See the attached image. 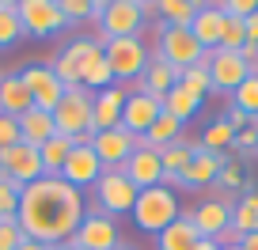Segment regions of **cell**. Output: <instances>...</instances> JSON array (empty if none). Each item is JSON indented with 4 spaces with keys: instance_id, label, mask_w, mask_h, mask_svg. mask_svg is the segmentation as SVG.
Returning a JSON list of instances; mask_svg holds the SVG:
<instances>
[{
    "instance_id": "6da1fadb",
    "label": "cell",
    "mask_w": 258,
    "mask_h": 250,
    "mask_svg": "<svg viewBox=\"0 0 258 250\" xmlns=\"http://www.w3.org/2000/svg\"><path fill=\"white\" fill-rule=\"evenodd\" d=\"M84 194L73 190L57 175H46L38 182H31L19 197V227H23V239H34L42 246H57V242H69L76 235L84 220Z\"/></svg>"
},
{
    "instance_id": "7a4b0ae2",
    "label": "cell",
    "mask_w": 258,
    "mask_h": 250,
    "mask_svg": "<svg viewBox=\"0 0 258 250\" xmlns=\"http://www.w3.org/2000/svg\"><path fill=\"white\" fill-rule=\"evenodd\" d=\"M99 42H103V57L114 72V84L133 88L152 61V49L145 46V38H99Z\"/></svg>"
},
{
    "instance_id": "3957f363",
    "label": "cell",
    "mask_w": 258,
    "mask_h": 250,
    "mask_svg": "<svg viewBox=\"0 0 258 250\" xmlns=\"http://www.w3.org/2000/svg\"><path fill=\"white\" fill-rule=\"evenodd\" d=\"M129 216H133V224H137L141 231L160 235L163 227H171L178 216H182V209H178L175 190H167V186H152V190H141V194H137V205H133Z\"/></svg>"
},
{
    "instance_id": "277c9868",
    "label": "cell",
    "mask_w": 258,
    "mask_h": 250,
    "mask_svg": "<svg viewBox=\"0 0 258 250\" xmlns=\"http://www.w3.org/2000/svg\"><path fill=\"white\" fill-rule=\"evenodd\" d=\"M137 194H141V190L129 182L121 171H103L99 182L91 186V209L103 212V216H110V220H121V216L133 212Z\"/></svg>"
},
{
    "instance_id": "5b68a950",
    "label": "cell",
    "mask_w": 258,
    "mask_h": 250,
    "mask_svg": "<svg viewBox=\"0 0 258 250\" xmlns=\"http://www.w3.org/2000/svg\"><path fill=\"white\" fill-rule=\"evenodd\" d=\"M152 16L141 0H106L99 12V38H141V27Z\"/></svg>"
},
{
    "instance_id": "8992f818",
    "label": "cell",
    "mask_w": 258,
    "mask_h": 250,
    "mask_svg": "<svg viewBox=\"0 0 258 250\" xmlns=\"http://www.w3.org/2000/svg\"><path fill=\"white\" fill-rule=\"evenodd\" d=\"M53 125L61 137L69 140H91V91L84 88H69L64 99L53 106Z\"/></svg>"
},
{
    "instance_id": "52a82bcc",
    "label": "cell",
    "mask_w": 258,
    "mask_h": 250,
    "mask_svg": "<svg viewBox=\"0 0 258 250\" xmlns=\"http://www.w3.org/2000/svg\"><path fill=\"white\" fill-rule=\"evenodd\" d=\"M152 57H160V61H167V65H175L178 72H182V68L202 65L205 49L194 42L190 27H163L160 23V31H156V53Z\"/></svg>"
},
{
    "instance_id": "ba28073f",
    "label": "cell",
    "mask_w": 258,
    "mask_h": 250,
    "mask_svg": "<svg viewBox=\"0 0 258 250\" xmlns=\"http://www.w3.org/2000/svg\"><path fill=\"white\" fill-rule=\"evenodd\" d=\"M16 8H19L23 34H31V38H53L69 27L57 0H16Z\"/></svg>"
},
{
    "instance_id": "9c48e42d",
    "label": "cell",
    "mask_w": 258,
    "mask_h": 250,
    "mask_svg": "<svg viewBox=\"0 0 258 250\" xmlns=\"http://www.w3.org/2000/svg\"><path fill=\"white\" fill-rule=\"evenodd\" d=\"M0 175L8 178L12 186H19V190H27L31 182H38V178H46V171H42V159H38V148L34 144H12V148H0Z\"/></svg>"
},
{
    "instance_id": "30bf717a",
    "label": "cell",
    "mask_w": 258,
    "mask_h": 250,
    "mask_svg": "<svg viewBox=\"0 0 258 250\" xmlns=\"http://www.w3.org/2000/svg\"><path fill=\"white\" fill-rule=\"evenodd\" d=\"M19 72V80L27 84V91H31V99H34V106L38 110H49L53 114V106L64 99V84L57 80V72L46 65V61H31V65H23V68H16Z\"/></svg>"
},
{
    "instance_id": "8fae6325",
    "label": "cell",
    "mask_w": 258,
    "mask_h": 250,
    "mask_svg": "<svg viewBox=\"0 0 258 250\" xmlns=\"http://www.w3.org/2000/svg\"><path fill=\"white\" fill-rule=\"evenodd\" d=\"M205 68H209V84L217 95H235V88L250 76V65L239 53H228V49H209Z\"/></svg>"
},
{
    "instance_id": "7c38bea8",
    "label": "cell",
    "mask_w": 258,
    "mask_h": 250,
    "mask_svg": "<svg viewBox=\"0 0 258 250\" xmlns=\"http://www.w3.org/2000/svg\"><path fill=\"white\" fill-rule=\"evenodd\" d=\"M141 137H133L129 129H106V133H91V152L99 155V163H103V171H121L125 167V159L133 152H137Z\"/></svg>"
},
{
    "instance_id": "4fadbf2b",
    "label": "cell",
    "mask_w": 258,
    "mask_h": 250,
    "mask_svg": "<svg viewBox=\"0 0 258 250\" xmlns=\"http://www.w3.org/2000/svg\"><path fill=\"white\" fill-rule=\"evenodd\" d=\"M99 175H103V163H99V155L91 152V140H76L57 178H64L73 190L84 194V190H91V186L99 182Z\"/></svg>"
},
{
    "instance_id": "5bb4252c",
    "label": "cell",
    "mask_w": 258,
    "mask_h": 250,
    "mask_svg": "<svg viewBox=\"0 0 258 250\" xmlns=\"http://www.w3.org/2000/svg\"><path fill=\"white\" fill-rule=\"evenodd\" d=\"M73 242H76V246H84V250H118L121 246L118 220H110V216H103V212L88 209V212H84V220H80V227H76V235H73Z\"/></svg>"
},
{
    "instance_id": "9a60e30c",
    "label": "cell",
    "mask_w": 258,
    "mask_h": 250,
    "mask_svg": "<svg viewBox=\"0 0 258 250\" xmlns=\"http://www.w3.org/2000/svg\"><path fill=\"white\" fill-rule=\"evenodd\" d=\"M190 216L202 239H220L232 227V197H205V201H198V209H190Z\"/></svg>"
},
{
    "instance_id": "2e32d148",
    "label": "cell",
    "mask_w": 258,
    "mask_h": 250,
    "mask_svg": "<svg viewBox=\"0 0 258 250\" xmlns=\"http://www.w3.org/2000/svg\"><path fill=\"white\" fill-rule=\"evenodd\" d=\"M163 114V99L145 95V91H129L125 110H121V129H129L133 137H145Z\"/></svg>"
},
{
    "instance_id": "e0dca14e",
    "label": "cell",
    "mask_w": 258,
    "mask_h": 250,
    "mask_svg": "<svg viewBox=\"0 0 258 250\" xmlns=\"http://www.w3.org/2000/svg\"><path fill=\"white\" fill-rule=\"evenodd\" d=\"M125 99H129V88H121V84L91 95V129L95 133L118 129L121 125V110H125Z\"/></svg>"
},
{
    "instance_id": "ac0fdd59",
    "label": "cell",
    "mask_w": 258,
    "mask_h": 250,
    "mask_svg": "<svg viewBox=\"0 0 258 250\" xmlns=\"http://www.w3.org/2000/svg\"><path fill=\"white\" fill-rule=\"evenodd\" d=\"M121 175L129 182L137 186V190H152V186H163V163H160V152L148 144H137V152L125 159Z\"/></svg>"
},
{
    "instance_id": "d6986e66",
    "label": "cell",
    "mask_w": 258,
    "mask_h": 250,
    "mask_svg": "<svg viewBox=\"0 0 258 250\" xmlns=\"http://www.w3.org/2000/svg\"><path fill=\"white\" fill-rule=\"evenodd\" d=\"M95 46H99V38H73L53 61H49V68L57 72V80H61L64 88H80V65Z\"/></svg>"
},
{
    "instance_id": "ffe728a7",
    "label": "cell",
    "mask_w": 258,
    "mask_h": 250,
    "mask_svg": "<svg viewBox=\"0 0 258 250\" xmlns=\"http://www.w3.org/2000/svg\"><path fill=\"white\" fill-rule=\"evenodd\" d=\"M224 159H228V155L194 148L190 167L182 171V190H205V186H217V175H220V167H224Z\"/></svg>"
},
{
    "instance_id": "44dd1931",
    "label": "cell",
    "mask_w": 258,
    "mask_h": 250,
    "mask_svg": "<svg viewBox=\"0 0 258 250\" xmlns=\"http://www.w3.org/2000/svg\"><path fill=\"white\" fill-rule=\"evenodd\" d=\"M220 31H224V12H220L217 4H202L198 16H194V23H190L194 42H198L205 53H209V49H220Z\"/></svg>"
},
{
    "instance_id": "7402d4cb",
    "label": "cell",
    "mask_w": 258,
    "mask_h": 250,
    "mask_svg": "<svg viewBox=\"0 0 258 250\" xmlns=\"http://www.w3.org/2000/svg\"><path fill=\"white\" fill-rule=\"evenodd\" d=\"M178 68L175 65H167V61H160V57H152L148 61V68H145V76H141L137 84L129 91H145V95H156V99H163L171 88H178Z\"/></svg>"
},
{
    "instance_id": "603a6c76",
    "label": "cell",
    "mask_w": 258,
    "mask_h": 250,
    "mask_svg": "<svg viewBox=\"0 0 258 250\" xmlns=\"http://www.w3.org/2000/svg\"><path fill=\"white\" fill-rule=\"evenodd\" d=\"M31 106H34V99L27 91V84L19 80V72H0V114L23 118Z\"/></svg>"
},
{
    "instance_id": "cb8c5ba5",
    "label": "cell",
    "mask_w": 258,
    "mask_h": 250,
    "mask_svg": "<svg viewBox=\"0 0 258 250\" xmlns=\"http://www.w3.org/2000/svg\"><path fill=\"white\" fill-rule=\"evenodd\" d=\"M80 88L91 91V95L114 88V72H110V65H106V57H103V42L84 57V65H80Z\"/></svg>"
},
{
    "instance_id": "d4e9b609",
    "label": "cell",
    "mask_w": 258,
    "mask_h": 250,
    "mask_svg": "<svg viewBox=\"0 0 258 250\" xmlns=\"http://www.w3.org/2000/svg\"><path fill=\"white\" fill-rule=\"evenodd\" d=\"M198 239H202V235H198V227H194V216L182 212L171 227H163V231L156 235V250H194Z\"/></svg>"
},
{
    "instance_id": "484cf974",
    "label": "cell",
    "mask_w": 258,
    "mask_h": 250,
    "mask_svg": "<svg viewBox=\"0 0 258 250\" xmlns=\"http://www.w3.org/2000/svg\"><path fill=\"white\" fill-rule=\"evenodd\" d=\"M57 133V125H53V114L49 110H38V106H31V110L19 118V137H23V144H34V148H42L49 137Z\"/></svg>"
},
{
    "instance_id": "4316f807",
    "label": "cell",
    "mask_w": 258,
    "mask_h": 250,
    "mask_svg": "<svg viewBox=\"0 0 258 250\" xmlns=\"http://www.w3.org/2000/svg\"><path fill=\"white\" fill-rule=\"evenodd\" d=\"M232 231L239 235V239L258 231V190H254V182H247L243 197L232 201Z\"/></svg>"
},
{
    "instance_id": "83f0119b",
    "label": "cell",
    "mask_w": 258,
    "mask_h": 250,
    "mask_svg": "<svg viewBox=\"0 0 258 250\" xmlns=\"http://www.w3.org/2000/svg\"><path fill=\"white\" fill-rule=\"evenodd\" d=\"M198 8H202L198 0H160V4H148V12H156L163 27H190Z\"/></svg>"
},
{
    "instance_id": "f1b7e54d",
    "label": "cell",
    "mask_w": 258,
    "mask_h": 250,
    "mask_svg": "<svg viewBox=\"0 0 258 250\" xmlns=\"http://www.w3.org/2000/svg\"><path fill=\"white\" fill-rule=\"evenodd\" d=\"M182 121H175L171 114H160V121H156L152 129L141 137V144H148V148H156V152H163V148H171V144H178L182 140Z\"/></svg>"
},
{
    "instance_id": "f546056e",
    "label": "cell",
    "mask_w": 258,
    "mask_h": 250,
    "mask_svg": "<svg viewBox=\"0 0 258 250\" xmlns=\"http://www.w3.org/2000/svg\"><path fill=\"white\" fill-rule=\"evenodd\" d=\"M198 110H202V99L198 95H190V91L178 84V88H171L167 95H163V114H171L175 121H190V118H198Z\"/></svg>"
},
{
    "instance_id": "4dcf8cb0",
    "label": "cell",
    "mask_w": 258,
    "mask_h": 250,
    "mask_svg": "<svg viewBox=\"0 0 258 250\" xmlns=\"http://www.w3.org/2000/svg\"><path fill=\"white\" fill-rule=\"evenodd\" d=\"M235 144V129L228 125V118H217L205 125V133L198 137V148H205V152H217V155H228Z\"/></svg>"
},
{
    "instance_id": "1f68e13d",
    "label": "cell",
    "mask_w": 258,
    "mask_h": 250,
    "mask_svg": "<svg viewBox=\"0 0 258 250\" xmlns=\"http://www.w3.org/2000/svg\"><path fill=\"white\" fill-rule=\"evenodd\" d=\"M194 148H198V140H178V144H171V148H163L160 152V163H163V178H182V171L190 167V159H194Z\"/></svg>"
},
{
    "instance_id": "d6a6232c",
    "label": "cell",
    "mask_w": 258,
    "mask_h": 250,
    "mask_svg": "<svg viewBox=\"0 0 258 250\" xmlns=\"http://www.w3.org/2000/svg\"><path fill=\"white\" fill-rule=\"evenodd\" d=\"M73 144H76V140H69V137H61V133H53V137H49L46 144L38 148L42 171H46V175H61V167H64V159H69V152H73Z\"/></svg>"
},
{
    "instance_id": "836d02e7",
    "label": "cell",
    "mask_w": 258,
    "mask_h": 250,
    "mask_svg": "<svg viewBox=\"0 0 258 250\" xmlns=\"http://www.w3.org/2000/svg\"><path fill=\"white\" fill-rule=\"evenodd\" d=\"M16 42H23L19 8H16V0H4V4H0V49H12Z\"/></svg>"
},
{
    "instance_id": "e575fe53",
    "label": "cell",
    "mask_w": 258,
    "mask_h": 250,
    "mask_svg": "<svg viewBox=\"0 0 258 250\" xmlns=\"http://www.w3.org/2000/svg\"><path fill=\"white\" fill-rule=\"evenodd\" d=\"M247 182H250V178H247V171H243V163L228 155L224 167H220V175H217L220 194H235V190H247Z\"/></svg>"
},
{
    "instance_id": "d590c367",
    "label": "cell",
    "mask_w": 258,
    "mask_h": 250,
    "mask_svg": "<svg viewBox=\"0 0 258 250\" xmlns=\"http://www.w3.org/2000/svg\"><path fill=\"white\" fill-rule=\"evenodd\" d=\"M178 84H182L190 95H198L202 103H205V95H213V84H209V68H205V61H202V65H194V68H182Z\"/></svg>"
},
{
    "instance_id": "8d00e7d4",
    "label": "cell",
    "mask_w": 258,
    "mask_h": 250,
    "mask_svg": "<svg viewBox=\"0 0 258 250\" xmlns=\"http://www.w3.org/2000/svg\"><path fill=\"white\" fill-rule=\"evenodd\" d=\"M19 197H23V190L4 178L0 182V220H19Z\"/></svg>"
},
{
    "instance_id": "74e56055",
    "label": "cell",
    "mask_w": 258,
    "mask_h": 250,
    "mask_svg": "<svg viewBox=\"0 0 258 250\" xmlns=\"http://www.w3.org/2000/svg\"><path fill=\"white\" fill-rule=\"evenodd\" d=\"M19 242H23L19 220H0V250H19Z\"/></svg>"
},
{
    "instance_id": "f35d334b",
    "label": "cell",
    "mask_w": 258,
    "mask_h": 250,
    "mask_svg": "<svg viewBox=\"0 0 258 250\" xmlns=\"http://www.w3.org/2000/svg\"><path fill=\"white\" fill-rule=\"evenodd\" d=\"M220 12H224L228 19H250L258 12V0H224V4H217Z\"/></svg>"
},
{
    "instance_id": "ab89813d",
    "label": "cell",
    "mask_w": 258,
    "mask_h": 250,
    "mask_svg": "<svg viewBox=\"0 0 258 250\" xmlns=\"http://www.w3.org/2000/svg\"><path fill=\"white\" fill-rule=\"evenodd\" d=\"M69 23H80V19H91V0H57Z\"/></svg>"
},
{
    "instance_id": "60d3db41",
    "label": "cell",
    "mask_w": 258,
    "mask_h": 250,
    "mask_svg": "<svg viewBox=\"0 0 258 250\" xmlns=\"http://www.w3.org/2000/svg\"><path fill=\"white\" fill-rule=\"evenodd\" d=\"M19 118H8V114H0V148H12L19 144Z\"/></svg>"
},
{
    "instance_id": "b9f144b4",
    "label": "cell",
    "mask_w": 258,
    "mask_h": 250,
    "mask_svg": "<svg viewBox=\"0 0 258 250\" xmlns=\"http://www.w3.org/2000/svg\"><path fill=\"white\" fill-rule=\"evenodd\" d=\"M224 118H228V125H232L235 133L250 129V118H247V114H243V110H235V106H228V114H224Z\"/></svg>"
},
{
    "instance_id": "7bdbcfd3",
    "label": "cell",
    "mask_w": 258,
    "mask_h": 250,
    "mask_svg": "<svg viewBox=\"0 0 258 250\" xmlns=\"http://www.w3.org/2000/svg\"><path fill=\"white\" fill-rule=\"evenodd\" d=\"M243 31H247V42L250 46H258V12L250 19H243Z\"/></svg>"
},
{
    "instance_id": "ee69618b",
    "label": "cell",
    "mask_w": 258,
    "mask_h": 250,
    "mask_svg": "<svg viewBox=\"0 0 258 250\" xmlns=\"http://www.w3.org/2000/svg\"><path fill=\"white\" fill-rule=\"evenodd\" d=\"M239 250H258V231H254V235H243V239H239Z\"/></svg>"
},
{
    "instance_id": "f6af8a7d",
    "label": "cell",
    "mask_w": 258,
    "mask_h": 250,
    "mask_svg": "<svg viewBox=\"0 0 258 250\" xmlns=\"http://www.w3.org/2000/svg\"><path fill=\"white\" fill-rule=\"evenodd\" d=\"M194 250H220V242L217 239H198V246Z\"/></svg>"
},
{
    "instance_id": "bcb514c9",
    "label": "cell",
    "mask_w": 258,
    "mask_h": 250,
    "mask_svg": "<svg viewBox=\"0 0 258 250\" xmlns=\"http://www.w3.org/2000/svg\"><path fill=\"white\" fill-rule=\"evenodd\" d=\"M19 250H49V246H42V242H34V239H23V242H19Z\"/></svg>"
},
{
    "instance_id": "7dc6e473",
    "label": "cell",
    "mask_w": 258,
    "mask_h": 250,
    "mask_svg": "<svg viewBox=\"0 0 258 250\" xmlns=\"http://www.w3.org/2000/svg\"><path fill=\"white\" fill-rule=\"evenodd\" d=\"M49 250H84V246H76V242L69 239V242H57V246H49Z\"/></svg>"
},
{
    "instance_id": "c3c4849f",
    "label": "cell",
    "mask_w": 258,
    "mask_h": 250,
    "mask_svg": "<svg viewBox=\"0 0 258 250\" xmlns=\"http://www.w3.org/2000/svg\"><path fill=\"white\" fill-rule=\"evenodd\" d=\"M118 250H137V246H129V242H121V246H118Z\"/></svg>"
},
{
    "instance_id": "681fc988",
    "label": "cell",
    "mask_w": 258,
    "mask_h": 250,
    "mask_svg": "<svg viewBox=\"0 0 258 250\" xmlns=\"http://www.w3.org/2000/svg\"><path fill=\"white\" fill-rule=\"evenodd\" d=\"M220 250H239V242H235V246H220Z\"/></svg>"
},
{
    "instance_id": "f907efd6",
    "label": "cell",
    "mask_w": 258,
    "mask_h": 250,
    "mask_svg": "<svg viewBox=\"0 0 258 250\" xmlns=\"http://www.w3.org/2000/svg\"><path fill=\"white\" fill-rule=\"evenodd\" d=\"M0 182H4V175H0Z\"/></svg>"
},
{
    "instance_id": "816d5d0a",
    "label": "cell",
    "mask_w": 258,
    "mask_h": 250,
    "mask_svg": "<svg viewBox=\"0 0 258 250\" xmlns=\"http://www.w3.org/2000/svg\"><path fill=\"white\" fill-rule=\"evenodd\" d=\"M0 4H4V0H0Z\"/></svg>"
}]
</instances>
